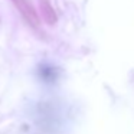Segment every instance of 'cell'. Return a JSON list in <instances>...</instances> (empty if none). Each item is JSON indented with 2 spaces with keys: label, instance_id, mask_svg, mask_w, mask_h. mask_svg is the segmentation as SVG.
<instances>
[{
  "label": "cell",
  "instance_id": "cell-1",
  "mask_svg": "<svg viewBox=\"0 0 134 134\" xmlns=\"http://www.w3.org/2000/svg\"><path fill=\"white\" fill-rule=\"evenodd\" d=\"M38 74H39V78L43 82H48V84H52V82H55L59 78L58 68L52 66V65H48V64L41 65V68L38 69Z\"/></svg>",
  "mask_w": 134,
  "mask_h": 134
}]
</instances>
